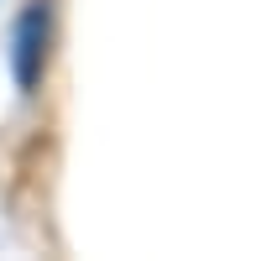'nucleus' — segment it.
Instances as JSON below:
<instances>
[{
  "instance_id": "1",
  "label": "nucleus",
  "mask_w": 261,
  "mask_h": 261,
  "mask_svg": "<svg viewBox=\"0 0 261 261\" xmlns=\"http://www.w3.org/2000/svg\"><path fill=\"white\" fill-rule=\"evenodd\" d=\"M47 53H53V0H27L11 27V73L21 94L42 89L47 73Z\"/></svg>"
}]
</instances>
